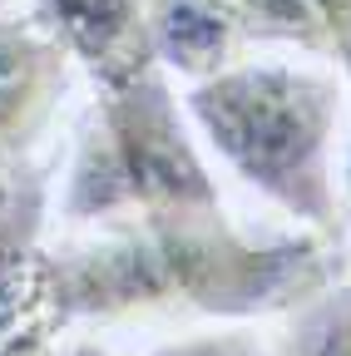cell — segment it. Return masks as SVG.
Segmentation results:
<instances>
[{
	"instance_id": "obj_3",
	"label": "cell",
	"mask_w": 351,
	"mask_h": 356,
	"mask_svg": "<svg viewBox=\"0 0 351 356\" xmlns=\"http://www.w3.org/2000/svg\"><path fill=\"white\" fill-rule=\"evenodd\" d=\"M70 79V55L35 15L0 10V159L25 149L50 124Z\"/></svg>"
},
{
	"instance_id": "obj_10",
	"label": "cell",
	"mask_w": 351,
	"mask_h": 356,
	"mask_svg": "<svg viewBox=\"0 0 351 356\" xmlns=\"http://www.w3.org/2000/svg\"><path fill=\"white\" fill-rule=\"evenodd\" d=\"M0 6H6V0H0Z\"/></svg>"
},
{
	"instance_id": "obj_9",
	"label": "cell",
	"mask_w": 351,
	"mask_h": 356,
	"mask_svg": "<svg viewBox=\"0 0 351 356\" xmlns=\"http://www.w3.org/2000/svg\"><path fill=\"white\" fill-rule=\"evenodd\" d=\"M346 193H351V159H346Z\"/></svg>"
},
{
	"instance_id": "obj_8",
	"label": "cell",
	"mask_w": 351,
	"mask_h": 356,
	"mask_svg": "<svg viewBox=\"0 0 351 356\" xmlns=\"http://www.w3.org/2000/svg\"><path fill=\"white\" fill-rule=\"evenodd\" d=\"M30 356H109L99 341H60V337H50V341H40Z\"/></svg>"
},
{
	"instance_id": "obj_6",
	"label": "cell",
	"mask_w": 351,
	"mask_h": 356,
	"mask_svg": "<svg viewBox=\"0 0 351 356\" xmlns=\"http://www.w3.org/2000/svg\"><path fill=\"white\" fill-rule=\"evenodd\" d=\"M282 356H351V282L302 302Z\"/></svg>"
},
{
	"instance_id": "obj_1",
	"label": "cell",
	"mask_w": 351,
	"mask_h": 356,
	"mask_svg": "<svg viewBox=\"0 0 351 356\" xmlns=\"http://www.w3.org/2000/svg\"><path fill=\"white\" fill-rule=\"evenodd\" d=\"M183 114L247 188L302 222H332L341 74L327 60L247 50L223 70L188 79Z\"/></svg>"
},
{
	"instance_id": "obj_2",
	"label": "cell",
	"mask_w": 351,
	"mask_h": 356,
	"mask_svg": "<svg viewBox=\"0 0 351 356\" xmlns=\"http://www.w3.org/2000/svg\"><path fill=\"white\" fill-rule=\"evenodd\" d=\"M104 99L79 168L70 173L65 208L74 218H163V213H203L218 208L208 168L193 154L188 114L168 99L158 65L99 84Z\"/></svg>"
},
{
	"instance_id": "obj_7",
	"label": "cell",
	"mask_w": 351,
	"mask_h": 356,
	"mask_svg": "<svg viewBox=\"0 0 351 356\" xmlns=\"http://www.w3.org/2000/svg\"><path fill=\"white\" fill-rule=\"evenodd\" d=\"M154 356H282V351L257 341L247 327H213V332H188L179 341H168Z\"/></svg>"
},
{
	"instance_id": "obj_4",
	"label": "cell",
	"mask_w": 351,
	"mask_h": 356,
	"mask_svg": "<svg viewBox=\"0 0 351 356\" xmlns=\"http://www.w3.org/2000/svg\"><path fill=\"white\" fill-rule=\"evenodd\" d=\"M35 20L99 84H119L154 65L139 0H35Z\"/></svg>"
},
{
	"instance_id": "obj_5",
	"label": "cell",
	"mask_w": 351,
	"mask_h": 356,
	"mask_svg": "<svg viewBox=\"0 0 351 356\" xmlns=\"http://www.w3.org/2000/svg\"><path fill=\"white\" fill-rule=\"evenodd\" d=\"M243 50L351 60V0H233Z\"/></svg>"
}]
</instances>
